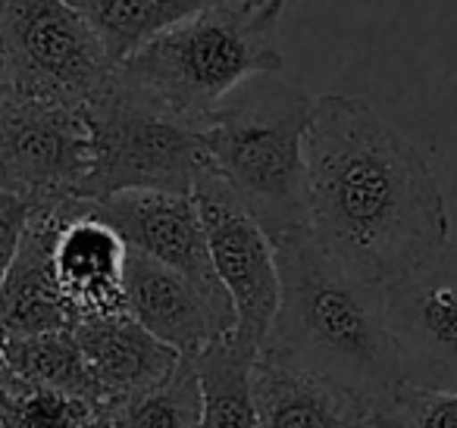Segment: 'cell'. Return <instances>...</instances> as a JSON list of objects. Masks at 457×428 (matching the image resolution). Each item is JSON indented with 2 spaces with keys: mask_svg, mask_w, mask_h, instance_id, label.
Listing matches in <instances>:
<instances>
[{
  "mask_svg": "<svg viewBox=\"0 0 457 428\" xmlns=\"http://www.w3.org/2000/svg\"><path fill=\"white\" fill-rule=\"evenodd\" d=\"M304 163L307 232L351 276L386 284L448 241L429 157L361 97L313 101Z\"/></svg>",
  "mask_w": 457,
  "mask_h": 428,
  "instance_id": "1",
  "label": "cell"
},
{
  "mask_svg": "<svg viewBox=\"0 0 457 428\" xmlns=\"http://www.w3.org/2000/svg\"><path fill=\"white\" fill-rule=\"evenodd\" d=\"M279 309L267 341L317 375L367 397L395 388L392 341L382 319V291L326 257L307 228L273 241Z\"/></svg>",
  "mask_w": 457,
  "mask_h": 428,
  "instance_id": "2",
  "label": "cell"
},
{
  "mask_svg": "<svg viewBox=\"0 0 457 428\" xmlns=\"http://www.w3.org/2000/svg\"><path fill=\"white\" fill-rule=\"evenodd\" d=\"M317 97L282 72L238 85L195 122L207 166L270 235L307 228L304 141Z\"/></svg>",
  "mask_w": 457,
  "mask_h": 428,
  "instance_id": "3",
  "label": "cell"
},
{
  "mask_svg": "<svg viewBox=\"0 0 457 428\" xmlns=\"http://www.w3.org/2000/svg\"><path fill=\"white\" fill-rule=\"evenodd\" d=\"M286 7L288 0H226L151 38L116 72L160 110L195 126L238 85L282 72Z\"/></svg>",
  "mask_w": 457,
  "mask_h": 428,
  "instance_id": "4",
  "label": "cell"
},
{
  "mask_svg": "<svg viewBox=\"0 0 457 428\" xmlns=\"http://www.w3.org/2000/svg\"><path fill=\"white\" fill-rule=\"evenodd\" d=\"M85 119L91 166L79 194L82 201H104L126 191L191 194L195 178L210 169L195 128L138 95L120 72L85 107Z\"/></svg>",
  "mask_w": 457,
  "mask_h": 428,
  "instance_id": "5",
  "label": "cell"
},
{
  "mask_svg": "<svg viewBox=\"0 0 457 428\" xmlns=\"http://www.w3.org/2000/svg\"><path fill=\"white\" fill-rule=\"evenodd\" d=\"M116 76L88 22L63 0H0V91L85 110Z\"/></svg>",
  "mask_w": 457,
  "mask_h": 428,
  "instance_id": "6",
  "label": "cell"
},
{
  "mask_svg": "<svg viewBox=\"0 0 457 428\" xmlns=\"http://www.w3.org/2000/svg\"><path fill=\"white\" fill-rule=\"evenodd\" d=\"M379 291L398 382L457 391V241H442Z\"/></svg>",
  "mask_w": 457,
  "mask_h": 428,
  "instance_id": "7",
  "label": "cell"
},
{
  "mask_svg": "<svg viewBox=\"0 0 457 428\" xmlns=\"http://www.w3.org/2000/svg\"><path fill=\"white\" fill-rule=\"evenodd\" d=\"M88 166L85 110L0 91V188L47 207L82 194Z\"/></svg>",
  "mask_w": 457,
  "mask_h": 428,
  "instance_id": "8",
  "label": "cell"
},
{
  "mask_svg": "<svg viewBox=\"0 0 457 428\" xmlns=\"http://www.w3.org/2000/svg\"><path fill=\"white\" fill-rule=\"evenodd\" d=\"M213 272L226 291L242 341L261 350L279 309V266L270 235L210 169L191 188Z\"/></svg>",
  "mask_w": 457,
  "mask_h": 428,
  "instance_id": "9",
  "label": "cell"
},
{
  "mask_svg": "<svg viewBox=\"0 0 457 428\" xmlns=\"http://www.w3.org/2000/svg\"><path fill=\"white\" fill-rule=\"evenodd\" d=\"M95 203V213L116 228L126 247L166 266L201 291L226 325L236 328V313L222 291L207 253L201 219L191 194H160V191H126Z\"/></svg>",
  "mask_w": 457,
  "mask_h": 428,
  "instance_id": "10",
  "label": "cell"
},
{
  "mask_svg": "<svg viewBox=\"0 0 457 428\" xmlns=\"http://www.w3.org/2000/svg\"><path fill=\"white\" fill-rule=\"evenodd\" d=\"M126 241L95 213V203L70 197L57 207L51 266L72 325L126 313Z\"/></svg>",
  "mask_w": 457,
  "mask_h": 428,
  "instance_id": "11",
  "label": "cell"
},
{
  "mask_svg": "<svg viewBox=\"0 0 457 428\" xmlns=\"http://www.w3.org/2000/svg\"><path fill=\"white\" fill-rule=\"evenodd\" d=\"M254 397L261 428H363L370 400L317 375L263 341L254 357Z\"/></svg>",
  "mask_w": 457,
  "mask_h": 428,
  "instance_id": "12",
  "label": "cell"
},
{
  "mask_svg": "<svg viewBox=\"0 0 457 428\" xmlns=\"http://www.w3.org/2000/svg\"><path fill=\"white\" fill-rule=\"evenodd\" d=\"M126 313L160 344L172 347L179 357L195 359L213 341L232 332V325L213 313L201 291L166 266L129 247L126 257Z\"/></svg>",
  "mask_w": 457,
  "mask_h": 428,
  "instance_id": "13",
  "label": "cell"
},
{
  "mask_svg": "<svg viewBox=\"0 0 457 428\" xmlns=\"http://www.w3.org/2000/svg\"><path fill=\"white\" fill-rule=\"evenodd\" d=\"M72 334L82 347L85 366L95 382L97 413L141 391L157 388L185 359L172 347L147 334L129 313L85 319L72 325Z\"/></svg>",
  "mask_w": 457,
  "mask_h": 428,
  "instance_id": "14",
  "label": "cell"
},
{
  "mask_svg": "<svg viewBox=\"0 0 457 428\" xmlns=\"http://www.w3.org/2000/svg\"><path fill=\"white\" fill-rule=\"evenodd\" d=\"M60 203L35 207L26 232H22L20 251L0 282V334L4 338H26V334L72 328V316L60 297L51 266Z\"/></svg>",
  "mask_w": 457,
  "mask_h": 428,
  "instance_id": "15",
  "label": "cell"
},
{
  "mask_svg": "<svg viewBox=\"0 0 457 428\" xmlns=\"http://www.w3.org/2000/svg\"><path fill=\"white\" fill-rule=\"evenodd\" d=\"M254 357L257 347L228 332L191 359L201 384V428H261Z\"/></svg>",
  "mask_w": 457,
  "mask_h": 428,
  "instance_id": "16",
  "label": "cell"
},
{
  "mask_svg": "<svg viewBox=\"0 0 457 428\" xmlns=\"http://www.w3.org/2000/svg\"><path fill=\"white\" fill-rule=\"evenodd\" d=\"M88 22L116 66L166 29L226 0H63Z\"/></svg>",
  "mask_w": 457,
  "mask_h": 428,
  "instance_id": "17",
  "label": "cell"
},
{
  "mask_svg": "<svg viewBox=\"0 0 457 428\" xmlns=\"http://www.w3.org/2000/svg\"><path fill=\"white\" fill-rule=\"evenodd\" d=\"M0 357L13 375L41 384V388L63 391L70 397H82L97 409L95 382H91V372L85 366L82 347H79L72 328L26 334V338H4Z\"/></svg>",
  "mask_w": 457,
  "mask_h": 428,
  "instance_id": "18",
  "label": "cell"
},
{
  "mask_svg": "<svg viewBox=\"0 0 457 428\" xmlns=\"http://www.w3.org/2000/svg\"><path fill=\"white\" fill-rule=\"evenodd\" d=\"M97 428H201V384L191 359H182L157 388L101 409Z\"/></svg>",
  "mask_w": 457,
  "mask_h": 428,
  "instance_id": "19",
  "label": "cell"
},
{
  "mask_svg": "<svg viewBox=\"0 0 457 428\" xmlns=\"http://www.w3.org/2000/svg\"><path fill=\"white\" fill-rule=\"evenodd\" d=\"M0 428H97V409L82 397L26 382L4 366Z\"/></svg>",
  "mask_w": 457,
  "mask_h": 428,
  "instance_id": "20",
  "label": "cell"
},
{
  "mask_svg": "<svg viewBox=\"0 0 457 428\" xmlns=\"http://www.w3.org/2000/svg\"><path fill=\"white\" fill-rule=\"evenodd\" d=\"M376 428H457V391H423L395 384L370 403Z\"/></svg>",
  "mask_w": 457,
  "mask_h": 428,
  "instance_id": "21",
  "label": "cell"
},
{
  "mask_svg": "<svg viewBox=\"0 0 457 428\" xmlns=\"http://www.w3.org/2000/svg\"><path fill=\"white\" fill-rule=\"evenodd\" d=\"M0 369H4V357H0Z\"/></svg>",
  "mask_w": 457,
  "mask_h": 428,
  "instance_id": "22",
  "label": "cell"
},
{
  "mask_svg": "<svg viewBox=\"0 0 457 428\" xmlns=\"http://www.w3.org/2000/svg\"><path fill=\"white\" fill-rule=\"evenodd\" d=\"M363 428H376V425H370V422H367V425H363Z\"/></svg>",
  "mask_w": 457,
  "mask_h": 428,
  "instance_id": "23",
  "label": "cell"
}]
</instances>
